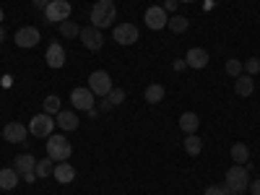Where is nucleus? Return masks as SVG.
I'll return each instance as SVG.
<instances>
[{
  "label": "nucleus",
  "instance_id": "f257e3e1",
  "mask_svg": "<svg viewBox=\"0 0 260 195\" xmlns=\"http://www.w3.org/2000/svg\"><path fill=\"white\" fill-rule=\"evenodd\" d=\"M115 16H117V6L112 0H96L91 13H89V21L96 29H107V26L115 24Z\"/></svg>",
  "mask_w": 260,
  "mask_h": 195
},
{
  "label": "nucleus",
  "instance_id": "f03ea898",
  "mask_svg": "<svg viewBox=\"0 0 260 195\" xmlns=\"http://www.w3.org/2000/svg\"><path fill=\"white\" fill-rule=\"evenodd\" d=\"M247 187H250V169L245 164H234L224 177V190L226 192H245Z\"/></svg>",
  "mask_w": 260,
  "mask_h": 195
},
{
  "label": "nucleus",
  "instance_id": "7ed1b4c3",
  "mask_svg": "<svg viewBox=\"0 0 260 195\" xmlns=\"http://www.w3.org/2000/svg\"><path fill=\"white\" fill-rule=\"evenodd\" d=\"M71 154H73L71 141H65L62 136H50L47 138V156L52 161H68Z\"/></svg>",
  "mask_w": 260,
  "mask_h": 195
},
{
  "label": "nucleus",
  "instance_id": "20e7f679",
  "mask_svg": "<svg viewBox=\"0 0 260 195\" xmlns=\"http://www.w3.org/2000/svg\"><path fill=\"white\" fill-rule=\"evenodd\" d=\"M71 11H73V8H71L68 0H50V6L42 11V13H45L42 18L50 21V24H62V21H68Z\"/></svg>",
  "mask_w": 260,
  "mask_h": 195
},
{
  "label": "nucleus",
  "instance_id": "39448f33",
  "mask_svg": "<svg viewBox=\"0 0 260 195\" xmlns=\"http://www.w3.org/2000/svg\"><path fill=\"white\" fill-rule=\"evenodd\" d=\"M52 130H55V120H52V115H47V112L34 115V117L29 120V133H31L34 138H50Z\"/></svg>",
  "mask_w": 260,
  "mask_h": 195
},
{
  "label": "nucleus",
  "instance_id": "423d86ee",
  "mask_svg": "<svg viewBox=\"0 0 260 195\" xmlns=\"http://www.w3.org/2000/svg\"><path fill=\"white\" fill-rule=\"evenodd\" d=\"M89 89L94 91V96H107V94L115 89L110 73H107V71H94V73L89 76Z\"/></svg>",
  "mask_w": 260,
  "mask_h": 195
},
{
  "label": "nucleus",
  "instance_id": "0eeeda50",
  "mask_svg": "<svg viewBox=\"0 0 260 195\" xmlns=\"http://www.w3.org/2000/svg\"><path fill=\"white\" fill-rule=\"evenodd\" d=\"M143 21H146L148 29L161 31V29H167V24H169V16H167V11H164L161 6H151V8H146Z\"/></svg>",
  "mask_w": 260,
  "mask_h": 195
},
{
  "label": "nucleus",
  "instance_id": "6e6552de",
  "mask_svg": "<svg viewBox=\"0 0 260 195\" xmlns=\"http://www.w3.org/2000/svg\"><path fill=\"white\" fill-rule=\"evenodd\" d=\"M94 102H96V96H94V91L89 89V86H78V89L71 91V104L76 107V110H86V112H89L94 107Z\"/></svg>",
  "mask_w": 260,
  "mask_h": 195
},
{
  "label": "nucleus",
  "instance_id": "1a4fd4ad",
  "mask_svg": "<svg viewBox=\"0 0 260 195\" xmlns=\"http://www.w3.org/2000/svg\"><path fill=\"white\" fill-rule=\"evenodd\" d=\"M138 37H141V31H138L136 24H117L112 29V39L117 42V45H136Z\"/></svg>",
  "mask_w": 260,
  "mask_h": 195
},
{
  "label": "nucleus",
  "instance_id": "9d476101",
  "mask_svg": "<svg viewBox=\"0 0 260 195\" xmlns=\"http://www.w3.org/2000/svg\"><path fill=\"white\" fill-rule=\"evenodd\" d=\"M78 39L83 42V47H86V50H91V52H96V50L104 47V34H102V29H96V26H86V29H81Z\"/></svg>",
  "mask_w": 260,
  "mask_h": 195
},
{
  "label": "nucleus",
  "instance_id": "9b49d317",
  "mask_svg": "<svg viewBox=\"0 0 260 195\" xmlns=\"http://www.w3.org/2000/svg\"><path fill=\"white\" fill-rule=\"evenodd\" d=\"M16 45L18 47H37L39 45V39H42V34H39V29L37 26H21L18 31H16Z\"/></svg>",
  "mask_w": 260,
  "mask_h": 195
},
{
  "label": "nucleus",
  "instance_id": "f8f14e48",
  "mask_svg": "<svg viewBox=\"0 0 260 195\" xmlns=\"http://www.w3.org/2000/svg\"><path fill=\"white\" fill-rule=\"evenodd\" d=\"M65 57H68V55H65V50H62L60 42H52V45L47 47V52H45V62H47V68H55V71L65 65Z\"/></svg>",
  "mask_w": 260,
  "mask_h": 195
},
{
  "label": "nucleus",
  "instance_id": "ddd939ff",
  "mask_svg": "<svg viewBox=\"0 0 260 195\" xmlns=\"http://www.w3.org/2000/svg\"><path fill=\"white\" fill-rule=\"evenodd\" d=\"M3 138L8 143H26V125L24 122H8L3 127Z\"/></svg>",
  "mask_w": 260,
  "mask_h": 195
},
{
  "label": "nucleus",
  "instance_id": "4468645a",
  "mask_svg": "<svg viewBox=\"0 0 260 195\" xmlns=\"http://www.w3.org/2000/svg\"><path fill=\"white\" fill-rule=\"evenodd\" d=\"M208 52L203 50V47H192V50H187V55H185V62H187V68H195V71H201V68H206L208 65Z\"/></svg>",
  "mask_w": 260,
  "mask_h": 195
},
{
  "label": "nucleus",
  "instance_id": "2eb2a0df",
  "mask_svg": "<svg viewBox=\"0 0 260 195\" xmlns=\"http://www.w3.org/2000/svg\"><path fill=\"white\" fill-rule=\"evenodd\" d=\"M13 169L18 172L21 177H26V175H31V172L37 169V159H34L31 154H18V156L13 159Z\"/></svg>",
  "mask_w": 260,
  "mask_h": 195
},
{
  "label": "nucleus",
  "instance_id": "dca6fc26",
  "mask_svg": "<svg viewBox=\"0 0 260 195\" xmlns=\"http://www.w3.org/2000/svg\"><path fill=\"white\" fill-rule=\"evenodd\" d=\"M52 177L60 182V185H71L76 180V169L68 164V161H57L55 164V172H52Z\"/></svg>",
  "mask_w": 260,
  "mask_h": 195
},
{
  "label": "nucleus",
  "instance_id": "f3484780",
  "mask_svg": "<svg viewBox=\"0 0 260 195\" xmlns=\"http://www.w3.org/2000/svg\"><path fill=\"white\" fill-rule=\"evenodd\" d=\"M252 91H255V78H252V76L242 73V76L234 78V94H237V96H250Z\"/></svg>",
  "mask_w": 260,
  "mask_h": 195
},
{
  "label": "nucleus",
  "instance_id": "a211bd4d",
  "mask_svg": "<svg viewBox=\"0 0 260 195\" xmlns=\"http://www.w3.org/2000/svg\"><path fill=\"white\" fill-rule=\"evenodd\" d=\"M18 172L13 167H6V169H0V190H13L18 185Z\"/></svg>",
  "mask_w": 260,
  "mask_h": 195
},
{
  "label": "nucleus",
  "instance_id": "6ab92c4d",
  "mask_svg": "<svg viewBox=\"0 0 260 195\" xmlns=\"http://www.w3.org/2000/svg\"><path fill=\"white\" fill-rule=\"evenodd\" d=\"M55 125H57L60 130H76V127H78V115H76V112H65V110H60Z\"/></svg>",
  "mask_w": 260,
  "mask_h": 195
},
{
  "label": "nucleus",
  "instance_id": "aec40b11",
  "mask_svg": "<svg viewBox=\"0 0 260 195\" xmlns=\"http://www.w3.org/2000/svg\"><path fill=\"white\" fill-rule=\"evenodd\" d=\"M198 125H201V117L195 115V112H185V115L180 117V127L185 130L187 136H190V133H195V130H198Z\"/></svg>",
  "mask_w": 260,
  "mask_h": 195
},
{
  "label": "nucleus",
  "instance_id": "412c9836",
  "mask_svg": "<svg viewBox=\"0 0 260 195\" xmlns=\"http://www.w3.org/2000/svg\"><path fill=\"white\" fill-rule=\"evenodd\" d=\"M232 161L234 164H247L250 161V148L245 143H234L232 146Z\"/></svg>",
  "mask_w": 260,
  "mask_h": 195
},
{
  "label": "nucleus",
  "instance_id": "4be33fe9",
  "mask_svg": "<svg viewBox=\"0 0 260 195\" xmlns=\"http://www.w3.org/2000/svg\"><path fill=\"white\" fill-rule=\"evenodd\" d=\"M143 96H146V102H148V104H159V102L164 99V86H161V83H151L148 89H146V94H143Z\"/></svg>",
  "mask_w": 260,
  "mask_h": 195
},
{
  "label": "nucleus",
  "instance_id": "5701e85b",
  "mask_svg": "<svg viewBox=\"0 0 260 195\" xmlns=\"http://www.w3.org/2000/svg\"><path fill=\"white\" fill-rule=\"evenodd\" d=\"M185 151L190 156H198L201 151H203V141L195 136V133H190V136H185Z\"/></svg>",
  "mask_w": 260,
  "mask_h": 195
},
{
  "label": "nucleus",
  "instance_id": "b1692460",
  "mask_svg": "<svg viewBox=\"0 0 260 195\" xmlns=\"http://www.w3.org/2000/svg\"><path fill=\"white\" fill-rule=\"evenodd\" d=\"M167 29H172V34H182V31H187V18H185V16H169Z\"/></svg>",
  "mask_w": 260,
  "mask_h": 195
},
{
  "label": "nucleus",
  "instance_id": "393cba45",
  "mask_svg": "<svg viewBox=\"0 0 260 195\" xmlns=\"http://www.w3.org/2000/svg\"><path fill=\"white\" fill-rule=\"evenodd\" d=\"M78 34H81V26H78V24H73L71 18L60 24V37H68V39H73V37H78Z\"/></svg>",
  "mask_w": 260,
  "mask_h": 195
},
{
  "label": "nucleus",
  "instance_id": "a878e982",
  "mask_svg": "<svg viewBox=\"0 0 260 195\" xmlns=\"http://www.w3.org/2000/svg\"><path fill=\"white\" fill-rule=\"evenodd\" d=\"M37 177H50L52 172H55V164H52V159L47 156V159H42V161H37Z\"/></svg>",
  "mask_w": 260,
  "mask_h": 195
},
{
  "label": "nucleus",
  "instance_id": "bb28decb",
  "mask_svg": "<svg viewBox=\"0 0 260 195\" xmlns=\"http://www.w3.org/2000/svg\"><path fill=\"white\" fill-rule=\"evenodd\" d=\"M60 110H62V104H60V96L50 94V96L45 99V112H47V115H57Z\"/></svg>",
  "mask_w": 260,
  "mask_h": 195
},
{
  "label": "nucleus",
  "instance_id": "cd10ccee",
  "mask_svg": "<svg viewBox=\"0 0 260 195\" xmlns=\"http://www.w3.org/2000/svg\"><path fill=\"white\" fill-rule=\"evenodd\" d=\"M242 68H245L247 76L255 78V76L260 73V57H250V60H245V62H242Z\"/></svg>",
  "mask_w": 260,
  "mask_h": 195
},
{
  "label": "nucleus",
  "instance_id": "c85d7f7f",
  "mask_svg": "<svg viewBox=\"0 0 260 195\" xmlns=\"http://www.w3.org/2000/svg\"><path fill=\"white\" fill-rule=\"evenodd\" d=\"M242 71H245V68H242V62H240V60H234V57H229V60H226V73H229L232 78L242 76Z\"/></svg>",
  "mask_w": 260,
  "mask_h": 195
},
{
  "label": "nucleus",
  "instance_id": "c756f323",
  "mask_svg": "<svg viewBox=\"0 0 260 195\" xmlns=\"http://www.w3.org/2000/svg\"><path fill=\"white\" fill-rule=\"evenodd\" d=\"M107 99H110L112 107H120V104L125 102V91H122V89H112L110 94H107Z\"/></svg>",
  "mask_w": 260,
  "mask_h": 195
},
{
  "label": "nucleus",
  "instance_id": "7c9ffc66",
  "mask_svg": "<svg viewBox=\"0 0 260 195\" xmlns=\"http://www.w3.org/2000/svg\"><path fill=\"white\" fill-rule=\"evenodd\" d=\"M206 195H229V192L224 190V185H211L206 187Z\"/></svg>",
  "mask_w": 260,
  "mask_h": 195
},
{
  "label": "nucleus",
  "instance_id": "2f4dec72",
  "mask_svg": "<svg viewBox=\"0 0 260 195\" xmlns=\"http://www.w3.org/2000/svg\"><path fill=\"white\" fill-rule=\"evenodd\" d=\"M177 6H180V0H164V6H161V8H164L167 13H172V16H175Z\"/></svg>",
  "mask_w": 260,
  "mask_h": 195
},
{
  "label": "nucleus",
  "instance_id": "473e14b6",
  "mask_svg": "<svg viewBox=\"0 0 260 195\" xmlns=\"http://www.w3.org/2000/svg\"><path fill=\"white\" fill-rule=\"evenodd\" d=\"M31 6H34V8H39V11H45V8L50 6V0H31Z\"/></svg>",
  "mask_w": 260,
  "mask_h": 195
},
{
  "label": "nucleus",
  "instance_id": "72a5a7b5",
  "mask_svg": "<svg viewBox=\"0 0 260 195\" xmlns=\"http://www.w3.org/2000/svg\"><path fill=\"white\" fill-rule=\"evenodd\" d=\"M172 68H175L177 73H182V71L187 68V62H185V60H175V65H172Z\"/></svg>",
  "mask_w": 260,
  "mask_h": 195
},
{
  "label": "nucleus",
  "instance_id": "f704fd0d",
  "mask_svg": "<svg viewBox=\"0 0 260 195\" xmlns=\"http://www.w3.org/2000/svg\"><path fill=\"white\" fill-rule=\"evenodd\" d=\"M250 192H252V195H260V180L250 182Z\"/></svg>",
  "mask_w": 260,
  "mask_h": 195
},
{
  "label": "nucleus",
  "instance_id": "c9c22d12",
  "mask_svg": "<svg viewBox=\"0 0 260 195\" xmlns=\"http://www.w3.org/2000/svg\"><path fill=\"white\" fill-rule=\"evenodd\" d=\"M99 110H102V112H107V110H112V104H110V99H107V96L102 99V104H99Z\"/></svg>",
  "mask_w": 260,
  "mask_h": 195
},
{
  "label": "nucleus",
  "instance_id": "e433bc0d",
  "mask_svg": "<svg viewBox=\"0 0 260 195\" xmlns=\"http://www.w3.org/2000/svg\"><path fill=\"white\" fill-rule=\"evenodd\" d=\"M6 39V31H3V26H0V42H3Z\"/></svg>",
  "mask_w": 260,
  "mask_h": 195
},
{
  "label": "nucleus",
  "instance_id": "4c0bfd02",
  "mask_svg": "<svg viewBox=\"0 0 260 195\" xmlns=\"http://www.w3.org/2000/svg\"><path fill=\"white\" fill-rule=\"evenodd\" d=\"M3 18H6V13H3V8H0V24H3Z\"/></svg>",
  "mask_w": 260,
  "mask_h": 195
},
{
  "label": "nucleus",
  "instance_id": "58836bf2",
  "mask_svg": "<svg viewBox=\"0 0 260 195\" xmlns=\"http://www.w3.org/2000/svg\"><path fill=\"white\" fill-rule=\"evenodd\" d=\"M180 3H192V0H180Z\"/></svg>",
  "mask_w": 260,
  "mask_h": 195
},
{
  "label": "nucleus",
  "instance_id": "ea45409f",
  "mask_svg": "<svg viewBox=\"0 0 260 195\" xmlns=\"http://www.w3.org/2000/svg\"><path fill=\"white\" fill-rule=\"evenodd\" d=\"M229 195H242V192H229Z\"/></svg>",
  "mask_w": 260,
  "mask_h": 195
}]
</instances>
